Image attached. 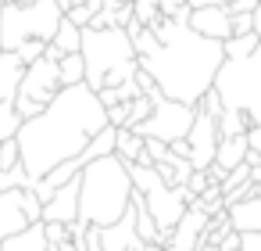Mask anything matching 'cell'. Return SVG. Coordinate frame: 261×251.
<instances>
[{
	"mask_svg": "<svg viewBox=\"0 0 261 251\" xmlns=\"http://www.w3.org/2000/svg\"><path fill=\"white\" fill-rule=\"evenodd\" d=\"M104 126H111V122H108V104L100 101V94L90 83L65 86L43 108V115L22 122V129H18L22 162L33 172V179H40L54 165L79 158Z\"/></svg>",
	"mask_w": 261,
	"mask_h": 251,
	"instance_id": "obj_1",
	"label": "cell"
},
{
	"mask_svg": "<svg viewBox=\"0 0 261 251\" xmlns=\"http://www.w3.org/2000/svg\"><path fill=\"white\" fill-rule=\"evenodd\" d=\"M150 29L158 33V47L140 58V69L154 76L165 97L200 104V97L215 86V76L225 61V43L175 18H161Z\"/></svg>",
	"mask_w": 261,
	"mask_h": 251,
	"instance_id": "obj_2",
	"label": "cell"
},
{
	"mask_svg": "<svg viewBox=\"0 0 261 251\" xmlns=\"http://www.w3.org/2000/svg\"><path fill=\"white\" fill-rule=\"evenodd\" d=\"M133 194H136V183L129 176V162L118 154H104L83 169L79 219L93 226H111L129 212Z\"/></svg>",
	"mask_w": 261,
	"mask_h": 251,
	"instance_id": "obj_3",
	"label": "cell"
},
{
	"mask_svg": "<svg viewBox=\"0 0 261 251\" xmlns=\"http://www.w3.org/2000/svg\"><path fill=\"white\" fill-rule=\"evenodd\" d=\"M83 58H86V83L93 90L122 86L125 79L140 76V54L133 47L129 29L108 26V29H83Z\"/></svg>",
	"mask_w": 261,
	"mask_h": 251,
	"instance_id": "obj_4",
	"label": "cell"
},
{
	"mask_svg": "<svg viewBox=\"0 0 261 251\" xmlns=\"http://www.w3.org/2000/svg\"><path fill=\"white\" fill-rule=\"evenodd\" d=\"M65 11L58 0H29V4H4L0 11V40L4 51H18L25 40H54Z\"/></svg>",
	"mask_w": 261,
	"mask_h": 251,
	"instance_id": "obj_5",
	"label": "cell"
},
{
	"mask_svg": "<svg viewBox=\"0 0 261 251\" xmlns=\"http://www.w3.org/2000/svg\"><path fill=\"white\" fill-rule=\"evenodd\" d=\"M215 90L225 108L247 111L250 122L257 126L261 122V47L247 58H225L215 76Z\"/></svg>",
	"mask_w": 261,
	"mask_h": 251,
	"instance_id": "obj_6",
	"label": "cell"
},
{
	"mask_svg": "<svg viewBox=\"0 0 261 251\" xmlns=\"http://www.w3.org/2000/svg\"><path fill=\"white\" fill-rule=\"evenodd\" d=\"M193 119H197V104H182V101H172V97L158 94L150 119H143V122L133 126V129H136L140 136H158V140H165V144H175V140H186V136H190Z\"/></svg>",
	"mask_w": 261,
	"mask_h": 251,
	"instance_id": "obj_7",
	"label": "cell"
},
{
	"mask_svg": "<svg viewBox=\"0 0 261 251\" xmlns=\"http://www.w3.org/2000/svg\"><path fill=\"white\" fill-rule=\"evenodd\" d=\"M61 90H65V83H61V61H50L43 54L40 61H33L25 69V79H22V94L18 97H33V101L50 104Z\"/></svg>",
	"mask_w": 261,
	"mask_h": 251,
	"instance_id": "obj_8",
	"label": "cell"
},
{
	"mask_svg": "<svg viewBox=\"0 0 261 251\" xmlns=\"http://www.w3.org/2000/svg\"><path fill=\"white\" fill-rule=\"evenodd\" d=\"M186 140H190V162H193V169H207V165H215L218 140H222V133H218V119H215L211 111L197 108V119H193V129H190Z\"/></svg>",
	"mask_w": 261,
	"mask_h": 251,
	"instance_id": "obj_9",
	"label": "cell"
},
{
	"mask_svg": "<svg viewBox=\"0 0 261 251\" xmlns=\"http://www.w3.org/2000/svg\"><path fill=\"white\" fill-rule=\"evenodd\" d=\"M207 222H211V215L193 201V204L186 208V215L179 219V226L172 230V247H179V251H200V247H204Z\"/></svg>",
	"mask_w": 261,
	"mask_h": 251,
	"instance_id": "obj_10",
	"label": "cell"
},
{
	"mask_svg": "<svg viewBox=\"0 0 261 251\" xmlns=\"http://www.w3.org/2000/svg\"><path fill=\"white\" fill-rule=\"evenodd\" d=\"M79 194H83V172L54 190V197L43 204V219L47 222H75L79 219Z\"/></svg>",
	"mask_w": 261,
	"mask_h": 251,
	"instance_id": "obj_11",
	"label": "cell"
},
{
	"mask_svg": "<svg viewBox=\"0 0 261 251\" xmlns=\"http://www.w3.org/2000/svg\"><path fill=\"white\" fill-rule=\"evenodd\" d=\"M190 26L197 29V33H204V36H211V40H229L232 36V11L225 8V4H211V8H193V15H190Z\"/></svg>",
	"mask_w": 261,
	"mask_h": 251,
	"instance_id": "obj_12",
	"label": "cell"
},
{
	"mask_svg": "<svg viewBox=\"0 0 261 251\" xmlns=\"http://www.w3.org/2000/svg\"><path fill=\"white\" fill-rule=\"evenodd\" d=\"M22 190H0V240H8V237L33 226L25 215V204H22Z\"/></svg>",
	"mask_w": 261,
	"mask_h": 251,
	"instance_id": "obj_13",
	"label": "cell"
},
{
	"mask_svg": "<svg viewBox=\"0 0 261 251\" xmlns=\"http://www.w3.org/2000/svg\"><path fill=\"white\" fill-rule=\"evenodd\" d=\"M25 61L18 51H4L0 54V101L4 104H15L18 94H22V79H25Z\"/></svg>",
	"mask_w": 261,
	"mask_h": 251,
	"instance_id": "obj_14",
	"label": "cell"
},
{
	"mask_svg": "<svg viewBox=\"0 0 261 251\" xmlns=\"http://www.w3.org/2000/svg\"><path fill=\"white\" fill-rule=\"evenodd\" d=\"M4 251H54V244L47 240L43 222H33L29 230H22V233H15V237H8V240H4Z\"/></svg>",
	"mask_w": 261,
	"mask_h": 251,
	"instance_id": "obj_15",
	"label": "cell"
},
{
	"mask_svg": "<svg viewBox=\"0 0 261 251\" xmlns=\"http://www.w3.org/2000/svg\"><path fill=\"white\" fill-rule=\"evenodd\" d=\"M229 219H232V230H240V233H247V230H261V194L229 204Z\"/></svg>",
	"mask_w": 261,
	"mask_h": 251,
	"instance_id": "obj_16",
	"label": "cell"
},
{
	"mask_svg": "<svg viewBox=\"0 0 261 251\" xmlns=\"http://www.w3.org/2000/svg\"><path fill=\"white\" fill-rule=\"evenodd\" d=\"M247 154H250V140H247V133H243V136H222V140H218V154H215V162L229 172V169L243 165Z\"/></svg>",
	"mask_w": 261,
	"mask_h": 251,
	"instance_id": "obj_17",
	"label": "cell"
},
{
	"mask_svg": "<svg viewBox=\"0 0 261 251\" xmlns=\"http://www.w3.org/2000/svg\"><path fill=\"white\" fill-rule=\"evenodd\" d=\"M115 147H118V126H104V129L90 140V147L79 154V162L90 165V162H97V158H104V154H115Z\"/></svg>",
	"mask_w": 261,
	"mask_h": 251,
	"instance_id": "obj_18",
	"label": "cell"
},
{
	"mask_svg": "<svg viewBox=\"0 0 261 251\" xmlns=\"http://www.w3.org/2000/svg\"><path fill=\"white\" fill-rule=\"evenodd\" d=\"M143 147H147V136H140L133 126L118 129V147H115L118 158H125V162H140V158H143Z\"/></svg>",
	"mask_w": 261,
	"mask_h": 251,
	"instance_id": "obj_19",
	"label": "cell"
},
{
	"mask_svg": "<svg viewBox=\"0 0 261 251\" xmlns=\"http://www.w3.org/2000/svg\"><path fill=\"white\" fill-rule=\"evenodd\" d=\"M50 43H58L65 54H75V51H83V26H75V22L65 15V18H61V26H58V36H54Z\"/></svg>",
	"mask_w": 261,
	"mask_h": 251,
	"instance_id": "obj_20",
	"label": "cell"
},
{
	"mask_svg": "<svg viewBox=\"0 0 261 251\" xmlns=\"http://www.w3.org/2000/svg\"><path fill=\"white\" fill-rule=\"evenodd\" d=\"M250 126H254V122H250V115H247V111L225 108V111L218 115V133H222V136H243Z\"/></svg>",
	"mask_w": 261,
	"mask_h": 251,
	"instance_id": "obj_21",
	"label": "cell"
},
{
	"mask_svg": "<svg viewBox=\"0 0 261 251\" xmlns=\"http://www.w3.org/2000/svg\"><path fill=\"white\" fill-rule=\"evenodd\" d=\"M83 169H86V165H83L79 158H68V162H61V165H54V169H50L47 176H40V179H43V183H47L50 190H58V187H65L68 179H75V176H79Z\"/></svg>",
	"mask_w": 261,
	"mask_h": 251,
	"instance_id": "obj_22",
	"label": "cell"
},
{
	"mask_svg": "<svg viewBox=\"0 0 261 251\" xmlns=\"http://www.w3.org/2000/svg\"><path fill=\"white\" fill-rule=\"evenodd\" d=\"M61 83H65V86L86 83V58H83V51H75V54H65V58H61Z\"/></svg>",
	"mask_w": 261,
	"mask_h": 251,
	"instance_id": "obj_23",
	"label": "cell"
},
{
	"mask_svg": "<svg viewBox=\"0 0 261 251\" xmlns=\"http://www.w3.org/2000/svg\"><path fill=\"white\" fill-rule=\"evenodd\" d=\"M261 47V36L257 33H240V36H229L225 40V58H247Z\"/></svg>",
	"mask_w": 261,
	"mask_h": 251,
	"instance_id": "obj_24",
	"label": "cell"
},
{
	"mask_svg": "<svg viewBox=\"0 0 261 251\" xmlns=\"http://www.w3.org/2000/svg\"><path fill=\"white\" fill-rule=\"evenodd\" d=\"M22 122H25V119L18 115V108H15V104H4V101H0V144L11 140V136H18Z\"/></svg>",
	"mask_w": 261,
	"mask_h": 251,
	"instance_id": "obj_25",
	"label": "cell"
},
{
	"mask_svg": "<svg viewBox=\"0 0 261 251\" xmlns=\"http://www.w3.org/2000/svg\"><path fill=\"white\" fill-rule=\"evenodd\" d=\"M22 187H33V172L25 169V162L0 172V190H22Z\"/></svg>",
	"mask_w": 261,
	"mask_h": 251,
	"instance_id": "obj_26",
	"label": "cell"
},
{
	"mask_svg": "<svg viewBox=\"0 0 261 251\" xmlns=\"http://www.w3.org/2000/svg\"><path fill=\"white\" fill-rule=\"evenodd\" d=\"M133 11H136V22L154 26L161 22V0H133Z\"/></svg>",
	"mask_w": 261,
	"mask_h": 251,
	"instance_id": "obj_27",
	"label": "cell"
},
{
	"mask_svg": "<svg viewBox=\"0 0 261 251\" xmlns=\"http://www.w3.org/2000/svg\"><path fill=\"white\" fill-rule=\"evenodd\" d=\"M18 162H22V147H18V136H11V140L0 144V172H4V169H15Z\"/></svg>",
	"mask_w": 261,
	"mask_h": 251,
	"instance_id": "obj_28",
	"label": "cell"
},
{
	"mask_svg": "<svg viewBox=\"0 0 261 251\" xmlns=\"http://www.w3.org/2000/svg\"><path fill=\"white\" fill-rule=\"evenodd\" d=\"M250 179V162H243V165H236V169H229L225 172V179H222V190L229 194V190H236V187H243Z\"/></svg>",
	"mask_w": 261,
	"mask_h": 251,
	"instance_id": "obj_29",
	"label": "cell"
},
{
	"mask_svg": "<svg viewBox=\"0 0 261 251\" xmlns=\"http://www.w3.org/2000/svg\"><path fill=\"white\" fill-rule=\"evenodd\" d=\"M129 111H133V122L129 126H140L143 119H150V111H154V97H147V94H140L133 104H129Z\"/></svg>",
	"mask_w": 261,
	"mask_h": 251,
	"instance_id": "obj_30",
	"label": "cell"
},
{
	"mask_svg": "<svg viewBox=\"0 0 261 251\" xmlns=\"http://www.w3.org/2000/svg\"><path fill=\"white\" fill-rule=\"evenodd\" d=\"M129 104H133V101H118V104H111V108H108V122H111V126H118V129H125V126L133 122Z\"/></svg>",
	"mask_w": 261,
	"mask_h": 251,
	"instance_id": "obj_31",
	"label": "cell"
},
{
	"mask_svg": "<svg viewBox=\"0 0 261 251\" xmlns=\"http://www.w3.org/2000/svg\"><path fill=\"white\" fill-rule=\"evenodd\" d=\"M18 54H22L25 65H33V61H40V58L47 54V40H25V43L18 47Z\"/></svg>",
	"mask_w": 261,
	"mask_h": 251,
	"instance_id": "obj_32",
	"label": "cell"
},
{
	"mask_svg": "<svg viewBox=\"0 0 261 251\" xmlns=\"http://www.w3.org/2000/svg\"><path fill=\"white\" fill-rule=\"evenodd\" d=\"M43 230H47V240L58 247V244H65V240H72V233H68V222H47L43 219Z\"/></svg>",
	"mask_w": 261,
	"mask_h": 251,
	"instance_id": "obj_33",
	"label": "cell"
},
{
	"mask_svg": "<svg viewBox=\"0 0 261 251\" xmlns=\"http://www.w3.org/2000/svg\"><path fill=\"white\" fill-rule=\"evenodd\" d=\"M15 108H18V115H22V119H36V115H43V108H47V104H43V101H33V97H18V101H15Z\"/></svg>",
	"mask_w": 261,
	"mask_h": 251,
	"instance_id": "obj_34",
	"label": "cell"
},
{
	"mask_svg": "<svg viewBox=\"0 0 261 251\" xmlns=\"http://www.w3.org/2000/svg\"><path fill=\"white\" fill-rule=\"evenodd\" d=\"M197 108H204V111H211L215 119H218V115L225 111V104H222V97H218V90H215V86H211V90H207V94L200 97V104H197Z\"/></svg>",
	"mask_w": 261,
	"mask_h": 251,
	"instance_id": "obj_35",
	"label": "cell"
},
{
	"mask_svg": "<svg viewBox=\"0 0 261 251\" xmlns=\"http://www.w3.org/2000/svg\"><path fill=\"white\" fill-rule=\"evenodd\" d=\"M232 15H254L261 8V0H232V4H225Z\"/></svg>",
	"mask_w": 261,
	"mask_h": 251,
	"instance_id": "obj_36",
	"label": "cell"
},
{
	"mask_svg": "<svg viewBox=\"0 0 261 251\" xmlns=\"http://www.w3.org/2000/svg\"><path fill=\"white\" fill-rule=\"evenodd\" d=\"M254 33V15H232V36Z\"/></svg>",
	"mask_w": 261,
	"mask_h": 251,
	"instance_id": "obj_37",
	"label": "cell"
},
{
	"mask_svg": "<svg viewBox=\"0 0 261 251\" xmlns=\"http://www.w3.org/2000/svg\"><path fill=\"white\" fill-rule=\"evenodd\" d=\"M240 237H243L240 251H261V230H247V233H240Z\"/></svg>",
	"mask_w": 261,
	"mask_h": 251,
	"instance_id": "obj_38",
	"label": "cell"
},
{
	"mask_svg": "<svg viewBox=\"0 0 261 251\" xmlns=\"http://www.w3.org/2000/svg\"><path fill=\"white\" fill-rule=\"evenodd\" d=\"M240 244H243V237H240V230H232V233H225V237H222L218 251H240Z\"/></svg>",
	"mask_w": 261,
	"mask_h": 251,
	"instance_id": "obj_39",
	"label": "cell"
},
{
	"mask_svg": "<svg viewBox=\"0 0 261 251\" xmlns=\"http://www.w3.org/2000/svg\"><path fill=\"white\" fill-rule=\"evenodd\" d=\"M247 140H250V151H257V154H261V122L247 129Z\"/></svg>",
	"mask_w": 261,
	"mask_h": 251,
	"instance_id": "obj_40",
	"label": "cell"
},
{
	"mask_svg": "<svg viewBox=\"0 0 261 251\" xmlns=\"http://www.w3.org/2000/svg\"><path fill=\"white\" fill-rule=\"evenodd\" d=\"M172 151H175L179 158H190V140H175V144H172Z\"/></svg>",
	"mask_w": 261,
	"mask_h": 251,
	"instance_id": "obj_41",
	"label": "cell"
},
{
	"mask_svg": "<svg viewBox=\"0 0 261 251\" xmlns=\"http://www.w3.org/2000/svg\"><path fill=\"white\" fill-rule=\"evenodd\" d=\"M58 4H61V11H65V15H68V11H75V8H79V4H83V0H58Z\"/></svg>",
	"mask_w": 261,
	"mask_h": 251,
	"instance_id": "obj_42",
	"label": "cell"
},
{
	"mask_svg": "<svg viewBox=\"0 0 261 251\" xmlns=\"http://www.w3.org/2000/svg\"><path fill=\"white\" fill-rule=\"evenodd\" d=\"M211 4H222V0H190V8H211Z\"/></svg>",
	"mask_w": 261,
	"mask_h": 251,
	"instance_id": "obj_43",
	"label": "cell"
},
{
	"mask_svg": "<svg viewBox=\"0 0 261 251\" xmlns=\"http://www.w3.org/2000/svg\"><path fill=\"white\" fill-rule=\"evenodd\" d=\"M143 251H168L165 244H158V240H150V244H143Z\"/></svg>",
	"mask_w": 261,
	"mask_h": 251,
	"instance_id": "obj_44",
	"label": "cell"
},
{
	"mask_svg": "<svg viewBox=\"0 0 261 251\" xmlns=\"http://www.w3.org/2000/svg\"><path fill=\"white\" fill-rule=\"evenodd\" d=\"M54 251H79V244H72V240H65V244H58Z\"/></svg>",
	"mask_w": 261,
	"mask_h": 251,
	"instance_id": "obj_45",
	"label": "cell"
},
{
	"mask_svg": "<svg viewBox=\"0 0 261 251\" xmlns=\"http://www.w3.org/2000/svg\"><path fill=\"white\" fill-rule=\"evenodd\" d=\"M250 179H254V183H261V165H250Z\"/></svg>",
	"mask_w": 261,
	"mask_h": 251,
	"instance_id": "obj_46",
	"label": "cell"
},
{
	"mask_svg": "<svg viewBox=\"0 0 261 251\" xmlns=\"http://www.w3.org/2000/svg\"><path fill=\"white\" fill-rule=\"evenodd\" d=\"M254 33H257V36H261V8H257V11H254Z\"/></svg>",
	"mask_w": 261,
	"mask_h": 251,
	"instance_id": "obj_47",
	"label": "cell"
},
{
	"mask_svg": "<svg viewBox=\"0 0 261 251\" xmlns=\"http://www.w3.org/2000/svg\"><path fill=\"white\" fill-rule=\"evenodd\" d=\"M200 251H218V247H215V244H204V247H200Z\"/></svg>",
	"mask_w": 261,
	"mask_h": 251,
	"instance_id": "obj_48",
	"label": "cell"
},
{
	"mask_svg": "<svg viewBox=\"0 0 261 251\" xmlns=\"http://www.w3.org/2000/svg\"><path fill=\"white\" fill-rule=\"evenodd\" d=\"M8 4H29V0H8Z\"/></svg>",
	"mask_w": 261,
	"mask_h": 251,
	"instance_id": "obj_49",
	"label": "cell"
},
{
	"mask_svg": "<svg viewBox=\"0 0 261 251\" xmlns=\"http://www.w3.org/2000/svg\"><path fill=\"white\" fill-rule=\"evenodd\" d=\"M4 4H8V0H0V11H4Z\"/></svg>",
	"mask_w": 261,
	"mask_h": 251,
	"instance_id": "obj_50",
	"label": "cell"
},
{
	"mask_svg": "<svg viewBox=\"0 0 261 251\" xmlns=\"http://www.w3.org/2000/svg\"><path fill=\"white\" fill-rule=\"evenodd\" d=\"M0 54H4V40H0Z\"/></svg>",
	"mask_w": 261,
	"mask_h": 251,
	"instance_id": "obj_51",
	"label": "cell"
},
{
	"mask_svg": "<svg viewBox=\"0 0 261 251\" xmlns=\"http://www.w3.org/2000/svg\"><path fill=\"white\" fill-rule=\"evenodd\" d=\"M118 4H133V0H118Z\"/></svg>",
	"mask_w": 261,
	"mask_h": 251,
	"instance_id": "obj_52",
	"label": "cell"
},
{
	"mask_svg": "<svg viewBox=\"0 0 261 251\" xmlns=\"http://www.w3.org/2000/svg\"><path fill=\"white\" fill-rule=\"evenodd\" d=\"M222 4H232V0H222Z\"/></svg>",
	"mask_w": 261,
	"mask_h": 251,
	"instance_id": "obj_53",
	"label": "cell"
},
{
	"mask_svg": "<svg viewBox=\"0 0 261 251\" xmlns=\"http://www.w3.org/2000/svg\"><path fill=\"white\" fill-rule=\"evenodd\" d=\"M168 251H179V247H168Z\"/></svg>",
	"mask_w": 261,
	"mask_h": 251,
	"instance_id": "obj_54",
	"label": "cell"
},
{
	"mask_svg": "<svg viewBox=\"0 0 261 251\" xmlns=\"http://www.w3.org/2000/svg\"><path fill=\"white\" fill-rule=\"evenodd\" d=\"M133 251H143V247H133Z\"/></svg>",
	"mask_w": 261,
	"mask_h": 251,
	"instance_id": "obj_55",
	"label": "cell"
}]
</instances>
